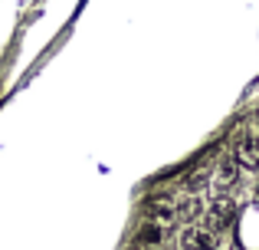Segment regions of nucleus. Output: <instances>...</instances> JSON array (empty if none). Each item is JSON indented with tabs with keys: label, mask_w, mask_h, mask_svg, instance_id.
<instances>
[{
	"label": "nucleus",
	"mask_w": 259,
	"mask_h": 250,
	"mask_svg": "<svg viewBox=\"0 0 259 250\" xmlns=\"http://www.w3.org/2000/svg\"><path fill=\"white\" fill-rule=\"evenodd\" d=\"M148 218L158 221V224H164V227H174V224H177V201H171V198L151 201V207H148Z\"/></svg>",
	"instance_id": "1"
},
{
	"label": "nucleus",
	"mask_w": 259,
	"mask_h": 250,
	"mask_svg": "<svg viewBox=\"0 0 259 250\" xmlns=\"http://www.w3.org/2000/svg\"><path fill=\"white\" fill-rule=\"evenodd\" d=\"M167 231H171V227H164V224H158V221H151V218H148V224L141 227V234H138V244L145 247V250H154V247H161V244H164Z\"/></svg>",
	"instance_id": "2"
}]
</instances>
